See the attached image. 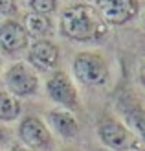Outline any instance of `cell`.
Listing matches in <instances>:
<instances>
[{"instance_id": "obj_1", "label": "cell", "mask_w": 145, "mask_h": 151, "mask_svg": "<svg viewBox=\"0 0 145 151\" xmlns=\"http://www.w3.org/2000/svg\"><path fill=\"white\" fill-rule=\"evenodd\" d=\"M61 33L64 37L77 42L97 41L106 33L109 24L101 19L97 9L90 4L77 2L74 6H68L61 13Z\"/></svg>"}, {"instance_id": "obj_2", "label": "cell", "mask_w": 145, "mask_h": 151, "mask_svg": "<svg viewBox=\"0 0 145 151\" xmlns=\"http://www.w3.org/2000/svg\"><path fill=\"white\" fill-rule=\"evenodd\" d=\"M74 76L86 87H103L109 81V65L96 52H81L74 59Z\"/></svg>"}, {"instance_id": "obj_3", "label": "cell", "mask_w": 145, "mask_h": 151, "mask_svg": "<svg viewBox=\"0 0 145 151\" xmlns=\"http://www.w3.org/2000/svg\"><path fill=\"white\" fill-rule=\"evenodd\" d=\"M6 90L17 98L33 96L39 90V74L28 61H17L4 72Z\"/></svg>"}, {"instance_id": "obj_4", "label": "cell", "mask_w": 145, "mask_h": 151, "mask_svg": "<svg viewBox=\"0 0 145 151\" xmlns=\"http://www.w3.org/2000/svg\"><path fill=\"white\" fill-rule=\"evenodd\" d=\"M97 134L101 142L110 151H127V149H140V140L132 129L119 122L116 118L106 116L97 125Z\"/></svg>"}, {"instance_id": "obj_5", "label": "cell", "mask_w": 145, "mask_h": 151, "mask_svg": "<svg viewBox=\"0 0 145 151\" xmlns=\"http://www.w3.org/2000/svg\"><path fill=\"white\" fill-rule=\"evenodd\" d=\"M19 142L33 151H51L53 134L50 127L37 116H26L19 124Z\"/></svg>"}, {"instance_id": "obj_6", "label": "cell", "mask_w": 145, "mask_h": 151, "mask_svg": "<svg viewBox=\"0 0 145 151\" xmlns=\"http://www.w3.org/2000/svg\"><path fill=\"white\" fill-rule=\"evenodd\" d=\"M46 94L59 107L74 111L79 105V92L72 78L63 70H55L46 79Z\"/></svg>"}, {"instance_id": "obj_7", "label": "cell", "mask_w": 145, "mask_h": 151, "mask_svg": "<svg viewBox=\"0 0 145 151\" xmlns=\"http://www.w3.org/2000/svg\"><path fill=\"white\" fill-rule=\"evenodd\" d=\"M94 7L106 24L121 26L138 15L140 2L138 0H96Z\"/></svg>"}, {"instance_id": "obj_8", "label": "cell", "mask_w": 145, "mask_h": 151, "mask_svg": "<svg viewBox=\"0 0 145 151\" xmlns=\"http://www.w3.org/2000/svg\"><path fill=\"white\" fill-rule=\"evenodd\" d=\"M59 61V48L48 39H35L28 50V63L37 72H50Z\"/></svg>"}, {"instance_id": "obj_9", "label": "cell", "mask_w": 145, "mask_h": 151, "mask_svg": "<svg viewBox=\"0 0 145 151\" xmlns=\"http://www.w3.org/2000/svg\"><path fill=\"white\" fill-rule=\"evenodd\" d=\"M48 127L53 129L59 137H63L66 140L75 138L79 133V120L75 118V114L70 109H64V107H55V109H50L48 114Z\"/></svg>"}, {"instance_id": "obj_10", "label": "cell", "mask_w": 145, "mask_h": 151, "mask_svg": "<svg viewBox=\"0 0 145 151\" xmlns=\"http://www.w3.org/2000/svg\"><path fill=\"white\" fill-rule=\"evenodd\" d=\"M28 42H29V37L20 22L13 19H6L0 24V46L6 52H9V54L20 52L28 46Z\"/></svg>"}, {"instance_id": "obj_11", "label": "cell", "mask_w": 145, "mask_h": 151, "mask_svg": "<svg viewBox=\"0 0 145 151\" xmlns=\"http://www.w3.org/2000/svg\"><path fill=\"white\" fill-rule=\"evenodd\" d=\"M24 29L28 37H33V39H46V37L51 33V20L48 15H42V13H28L24 17Z\"/></svg>"}, {"instance_id": "obj_12", "label": "cell", "mask_w": 145, "mask_h": 151, "mask_svg": "<svg viewBox=\"0 0 145 151\" xmlns=\"http://www.w3.org/2000/svg\"><path fill=\"white\" fill-rule=\"evenodd\" d=\"M22 105L17 96H13L7 90H0V122L2 124H9L15 122L20 116Z\"/></svg>"}, {"instance_id": "obj_13", "label": "cell", "mask_w": 145, "mask_h": 151, "mask_svg": "<svg viewBox=\"0 0 145 151\" xmlns=\"http://www.w3.org/2000/svg\"><path fill=\"white\" fill-rule=\"evenodd\" d=\"M57 6V0H29V7L35 13H42V15H50Z\"/></svg>"}, {"instance_id": "obj_14", "label": "cell", "mask_w": 145, "mask_h": 151, "mask_svg": "<svg viewBox=\"0 0 145 151\" xmlns=\"http://www.w3.org/2000/svg\"><path fill=\"white\" fill-rule=\"evenodd\" d=\"M15 11H17V4H15V0H0V20H2V19H9Z\"/></svg>"}, {"instance_id": "obj_15", "label": "cell", "mask_w": 145, "mask_h": 151, "mask_svg": "<svg viewBox=\"0 0 145 151\" xmlns=\"http://www.w3.org/2000/svg\"><path fill=\"white\" fill-rule=\"evenodd\" d=\"M4 144H9V131H7V127L0 122V147Z\"/></svg>"}, {"instance_id": "obj_16", "label": "cell", "mask_w": 145, "mask_h": 151, "mask_svg": "<svg viewBox=\"0 0 145 151\" xmlns=\"http://www.w3.org/2000/svg\"><path fill=\"white\" fill-rule=\"evenodd\" d=\"M7 151H33V149H29L28 146L22 144V142H9V147H7Z\"/></svg>"}, {"instance_id": "obj_17", "label": "cell", "mask_w": 145, "mask_h": 151, "mask_svg": "<svg viewBox=\"0 0 145 151\" xmlns=\"http://www.w3.org/2000/svg\"><path fill=\"white\" fill-rule=\"evenodd\" d=\"M59 151H77V149H74V147H64V149H59Z\"/></svg>"}, {"instance_id": "obj_18", "label": "cell", "mask_w": 145, "mask_h": 151, "mask_svg": "<svg viewBox=\"0 0 145 151\" xmlns=\"http://www.w3.org/2000/svg\"><path fill=\"white\" fill-rule=\"evenodd\" d=\"M96 151H110V149H106V147H99V149H96Z\"/></svg>"}, {"instance_id": "obj_19", "label": "cell", "mask_w": 145, "mask_h": 151, "mask_svg": "<svg viewBox=\"0 0 145 151\" xmlns=\"http://www.w3.org/2000/svg\"><path fill=\"white\" fill-rule=\"evenodd\" d=\"M127 151H136V149H127Z\"/></svg>"}, {"instance_id": "obj_20", "label": "cell", "mask_w": 145, "mask_h": 151, "mask_svg": "<svg viewBox=\"0 0 145 151\" xmlns=\"http://www.w3.org/2000/svg\"><path fill=\"white\" fill-rule=\"evenodd\" d=\"M75 2H83V0H75Z\"/></svg>"}, {"instance_id": "obj_21", "label": "cell", "mask_w": 145, "mask_h": 151, "mask_svg": "<svg viewBox=\"0 0 145 151\" xmlns=\"http://www.w3.org/2000/svg\"><path fill=\"white\" fill-rule=\"evenodd\" d=\"M0 151H2V149H0Z\"/></svg>"}]
</instances>
